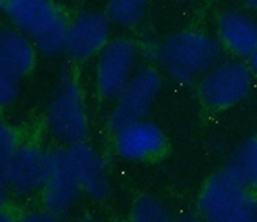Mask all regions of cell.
Segmentation results:
<instances>
[{
    "instance_id": "14",
    "label": "cell",
    "mask_w": 257,
    "mask_h": 222,
    "mask_svg": "<svg viewBox=\"0 0 257 222\" xmlns=\"http://www.w3.org/2000/svg\"><path fill=\"white\" fill-rule=\"evenodd\" d=\"M36 45L17 29H6L0 35V73L20 80L36 63Z\"/></svg>"
},
{
    "instance_id": "13",
    "label": "cell",
    "mask_w": 257,
    "mask_h": 222,
    "mask_svg": "<svg viewBox=\"0 0 257 222\" xmlns=\"http://www.w3.org/2000/svg\"><path fill=\"white\" fill-rule=\"evenodd\" d=\"M219 40L238 57H251L257 50V21L238 11H226L217 18Z\"/></svg>"
},
{
    "instance_id": "2",
    "label": "cell",
    "mask_w": 257,
    "mask_h": 222,
    "mask_svg": "<svg viewBox=\"0 0 257 222\" xmlns=\"http://www.w3.org/2000/svg\"><path fill=\"white\" fill-rule=\"evenodd\" d=\"M198 208L202 216L213 222L256 221V190L225 166L207 180L199 195Z\"/></svg>"
},
{
    "instance_id": "19",
    "label": "cell",
    "mask_w": 257,
    "mask_h": 222,
    "mask_svg": "<svg viewBox=\"0 0 257 222\" xmlns=\"http://www.w3.org/2000/svg\"><path fill=\"white\" fill-rule=\"evenodd\" d=\"M18 97V80L6 73H0V104L8 108Z\"/></svg>"
},
{
    "instance_id": "1",
    "label": "cell",
    "mask_w": 257,
    "mask_h": 222,
    "mask_svg": "<svg viewBox=\"0 0 257 222\" xmlns=\"http://www.w3.org/2000/svg\"><path fill=\"white\" fill-rule=\"evenodd\" d=\"M220 56L221 47L215 39L189 30L167 36L156 49L161 68L181 84L201 79L219 62Z\"/></svg>"
},
{
    "instance_id": "16",
    "label": "cell",
    "mask_w": 257,
    "mask_h": 222,
    "mask_svg": "<svg viewBox=\"0 0 257 222\" xmlns=\"http://www.w3.org/2000/svg\"><path fill=\"white\" fill-rule=\"evenodd\" d=\"M151 0H109V20L121 27H134L141 22Z\"/></svg>"
},
{
    "instance_id": "4",
    "label": "cell",
    "mask_w": 257,
    "mask_h": 222,
    "mask_svg": "<svg viewBox=\"0 0 257 222\" xmlns=\"http://www.w3.org/2000/svg\"><path fill=\"white\" fill-rule=\"evenodd\" d=\"M45 123L50 134L66 145L85 143L89 121L81 90L73 79L66 77L62 81L48 107Z\"/></svg>"
},
{
    "instance_id": "3",
    "label": "cell",
    "mask_w": 257,
    "mask_h": 222,
    "mask_svg": "<svg viewBox=\"0 0 257 222\" xmlns=\"http://www.w3.org/2000/svg\"><path fill=\"white\" fill-rule=\"evenodd\" d=\"M2 7L17 30L29 36L45 56L64 52L68 24L52 0H2Z\"/></svg>"
},
{
    "instance_id": "20",
    "label": "cell",
    "mask_w": 257,
    "mask_h": 222,
    "mask_svg": "<svg viewBox=\"0 0 257 222\" xmlns=\"http://www.w3.org/2000/svg\"><path fill=\"white\" fill-rule=\"evenodd\" d=\"M249 59H251L252 71H253L254 73H257V50L253 53V54H252L251 57H249Z\"/></svg>"
},
{
    "instance_id": "15",
    "label": "cell",
    "mask_w": 257,
    "mask_h": 222,
    "mask_svg": "<svg viewBox=\"0 0 257 222\" xmlns=\"http://www.w3.org/2000/svg\"><path fill=\"white\" fill-rule=\"evenodd\" d=\"M226 166L257 191V137L244 141Z\"/></svg>"
},
{
    "instance_id": "17",
    "label": "cell",
    "mask_w": 257,
    "mask_h": 222,
    "mask_svg": "<svg viewBox=\"0 0 257 222\" xmlns=\"http://www.w3.org/2000/svg\"><path fill=\"white\" fill-rule=\"evenodd\" d=\"M132 217L139 222H165L169 221L171 213L160 199L155 196H141L133 204Z\"/></svg>"
},
{
    "instance_id": "6",
    "label": "cell",
    "mask_w": 257,
    "mask_h": 222,
    "mask_svg": "<svg viewBox=\"0 0 257 222\" xmlns=\"http://www.w3.org/2000/svg\"><path fill=\"white\" fill-rule=\"evenodd\" d=\"M50 167V152L32 144H20L6 161L0 162L2 184L21 195H30L43 190Z\"/></svg>"
},
{
    "instance_id": "9",
    "label": "cell",
    "mask_w": 257,
    "mask_h": 222,
    "mask_svg": "<svg viewBox=\"0 0 257 222\" xmlns=\"http://www.w3.org/2000/svg\"><path fill=\"white\" fill-rule=\"evenodd\" d=\"M116 152L128 161H149L166 148V136L155 122H130L114 131Z\"/></svg>"
},
{
    "instance_id": "7",
    "label": "cell",
    "mask_w": 257,
    "mask_h": 222,
    "mask_svg": "<svg viewBox=\"0 0 257 222\" xmlns=\"http://www.w3.org/2000/svg\"><path fill=\"white\" fill-rule=\"evenodd\" d=\"M137 45L128 39L109 41L98 54L95 85L104 100H114L135 75Z\"/></svg>"
},
{
    "instance_id": "12",
    "label": "cell",
    "mask_w": 257,
    "mask_h": 222,
    "mask_svg": "<svg viewBox=\"0 0 257 222\" xmlns=\"http://www.w3.org/2000/svg\"><path fill=\"white\" fill-rule=\"evenodd\" d=\"M82 193L95 200H104L109 195V178L102 158L85 143L64 148Z\"/></svg>"
},
{
    "instance_id": "18",
    "label": "cell",
    "mask_w": 257,
    "mask_h": 222,
    "mask_svg": "<svg viewBox=\"0 0 257 222\" xmlns=\"http://www.w3.org/2000/svg\"><path fill=\"white\" fill-rule=\"evenodd\" d=\"M18 135L11 126L3 123L0 129V162L6 161L20 145Z\"/></svg>"
},
{
    "instance_id": "11",
    "label": "cell",
    "mask_w": 257,
    "mask_h": 222,
    "mask_svg": "<svg viewBox=\"0 0 257 222\" xmlns=\"http://www.w3.org/2000/svg\"><path fill=\"white\" fill-rule=\"evenodd\" d=\"M52 167L45 186L43 187L44 208L54 216L67 213L82 193L70 166L64 149L50 152Z\"/></svg>"
},
{
    "instance_id": "8",
    "label": "cell",
    "mask_w": 257,
    "mask_h": 222,
    "mask_svg": "<svg viewBox=\"0 0 257 222\" xmlns=\"http://www.w3.org/2000/svg\"><path fill=\"white\" fill-rule=\"evenodd\" d=\"M160 73L155 68H142L114 99V107L109 113L108 125L116 131L130 122L144 120L160 94Z\"/></svg>"
},
{
    "instance_id": "5",
    "label": "cell",
    "mask_w": 257,
    "mask_h": 222,
    "mask_svg": "<svg viewBox=\"0 0 257 222\" xmlns=\"http://www.w3.org/2000/svg\"><path fill=\"white\" fill-rule=\"evenodd\" d=\"M251 88V70L239 61H224L201 77L198 93L206 107L220 111L242 102Z\"/></svg>"
},
{
    "instance_id": "10",
    "label": "cell",
    "mask_w": 257,
    "mask_h": 222,
    "mask_svg": "<svg viewBox=\"0 0 257 222\" xmlns=\"http://www.w3.org/2000/svg\"><path fill=\"white\" fill-rule=\"evenodd\" d=\"M109 20L100 13H84L68 25L64 53L73 61L98 56L109 43Z\"/></svg>"
},
{
    "instance_id": "21",
    "label": "cell",
    "mask_w": 257,
    "mask_h": 222,
    "mask_svg": "<svg viewBox=\"0 0 257 222\" xmlns=\"http://www.w3.org/2000/svg\"><path fill=\"white\" fill-rule=\"evenodd\" d=\"M244 3L249 7V8L257 9V0H244Z\"/></svg>"
}]
</instances>
